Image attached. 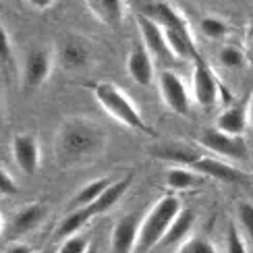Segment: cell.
Masks as SVG:
<instances>
[{
  "label": "cell",
  "instance_id": "cell-1",
  "mask_svg": "<svg viewBox=\"0 0 253 253\" xmlns=\"http://www.w3.org/2000/svg\"><path fill=\"white\" fill-rule=\"evenodd\" d=\"M52 147L60 168L89 166L106 152L108 133L89 117H69L58 125Z\"/></svg>",
  "mask_w": 253,
  "mask_h": 253
},
{
  "label": "cell",
  "instance_id": "cell-2",
  "mask_svg": "<svg viewBox=\"0 0 253 253\" xmlns=\"http://www.w3.org/2000/svg\"><path fill=\"white\" fill-rule=\"evenodd\" d=\"M141 13H145L150 19H154L156 23L164 29L168 46H170L176 60L178 58L181 60L199 58L191 25H189L187 17L176 6H172L170 2H152V4H147Z\"/></svg>",
  "mask_w": 253,
  "mask_h": 253
},
{
  "label": "cell",
  "instance_id": "cell-3",
  "mask_svg": "<svg viewBox=\"0 0 253 253\" xmlns=\"http://www.w3.org/2000/svg\"><path fill=\"white\" fill-rule=\"evenodd\" d=\"M91 96L96 98V102L104 108V112L112 117L117 123H121L126 129H133L141 135L147 137H156V129L152 125H147V121L143 119V114L139 112V108L135 106V102L126 96V93L117 85V83L110 81H96L89 85Z\"/></svg>",
  "mask_w": 253,
  "mask_h": 253
},
{
  "label": "cell",
  "instance_id": "cell-4",
  "mask_svg": "<svg viewBox=\"0 0 253 253\" xmlns=\"http://www.w3.org/2000/svg\"><path fill=\"white\" fill-rule=\"evenodd\" d=\"M181 210H183L181 199H178L174 193L162 195L158 199V202L147 210V214L143 216L135 253H147L158 243H162L168 228L172 224V220L176 218V214L181 212Z\"/></svg>",
  "mask_w": 253,
  "mask_h": 253
},
{
  "label": "cell",
  "instance_id": "cell-5",
  "mask_svg": "<svg viewBox=\"0 0 253 253\" xmlns=\"http://www.w3.org/2000/svg\"><path fill=\"white\" fill-rule=\"evenodd\" d=\"M220 83L214 75L212 67L199 56L193 60V71H191V93L193 100L199 108L210 110L220 102Z\"/></svg>",
  "mask_w": 253,
  "mask_h": 253
},
{
  "label": "cell",
  "instance_id": "cell-6",
  "mask_svg": "<svg viewBox=\"0 0 253 253\" xmlns=\"http://www.w3.org/2000/svg\"><path fill=\"white\" fill-rule=\"evenodd\" d=\"M199 145L216 154L218 158H226V160L245 162L249 158V145L243 137L228 135L218 129H206L199 137Z\"/></svg>",
  "mask_w": 253,
  "mask_h": 253
},
{
  "label": "cell",
  "instance_id": "cell-7",
  "mask_svg": "<svg viewBox=\"0 0 253 253\" xmlns=\"http://www.w3.org/2000/svg\"><path fill=\"white\" fill-rule=\"evenodd\" d=\"M54 62H56V52H52L50 48L29 50L23 60V69H21V81H23L25 89H36L44 85L50 77Z\"/></svg>",
  "mask_w": 253,
  "mask_h": 253
},
{
  "label": "cell",
  "instance_id": "cell-8",
  "mask_svg": "<svg viewBox=\"0 0 253 253\" xmlns=\"http://www.w3.org/2000/svg\"><path fill=\"white\" fill-rule=\"evenodd\" d=\"M158 89H160V98L168 110L187 117L189 108H191V93L181 75H176L174 71H162L158 75Z\"/></svg>",
  "mask_w": 253,
  "mask_h": 253
},
{
  "label": "cell",
  "instance_id": "cell-9",
  "mask_svg": "<svg viewBox=\"0 0 253 253\" xmlns=\"http://www.w3.org/2000/svg\"><path fill=\"white\" fill-rule=\"evenodd\" d=\"M137 27L141 34V44L150 50V54L156 60H164V62H176V56L172 54L168 40L164 36V29L156 23L154 19H150L145 13L137 15Z\"/></svg>",
  "mask_w": 253,
  "mask_h": 253
},
{
  "label": "cell",
  "instance_id": "cell-10",
  "mask_svg": "<svg viewBox=\"0 0 253 253\" xmlns=\"http://www.w3.org/2000/svg\"><path fill=\"white\" fill-rule=\"evenodd\" d=\"M10 152H13V160L19 166L21 172L36 174L42 166V150L36 135L31 133H17L10 143Z\"/></svg>",
  "mask_w": 253,
  "mask_h": 253
},
{
  "label": "cell",
  "instance_id": "cell-11",
  "mask_svg": "<svg viewBox=\"0 0 253 253\" xmlns=\"http://www.w3.org/2000/svg\"><path fill=\"white\" fill-rule=\"evenodd\" d=\"M91 60V46L85 38L67 36L56 50V62L65 71H79Z\"/></svg>",
  "mask_w": 253,
  "mask_h": 253
},
{
  "label": "cell",
  "instance_id": "cell-12",
  "mask_svg": "<svg viewBox=\"0 0 253 253\" xmlns=\"http://www.w3.org/2000/svg\"><path fill=\"white\" fill-rule=\"evenodd\" d=\"M141 222H143V218L139 214H126L114 224L112 233H110L112 253H135Z\"/></svg>",
  "mask_w": 253,
  "mask_h": 253
},
{
  "label": "cell",
  "instance_id": "cell-13",
  "mask_svg": "<svg viewBox=\"0 0 253 253\" xmlns=\"http://www.w3.org/2000/svg\"><path fill=\"white\" fill-rule=\"evenodd\" d=\"M48 218V208L40 202H34V204H25L21 206L17 212L10 218V222L6 224L8 230H10V237H23V235H29L38 230L44 220Z\"/></svg>",
  "mask_w": 253,
  "mask_h": 253
},
{
  "label": "cell",
  "instance_id": "cell-14",
  "mask_svg": "<svg viewBox=\"0 0 253 253\" xmlns=\"http://www.w3.org/2000/svg\"><path fill=\"white\" fill-rule=\"evenodd\" d=\"M91 17L108 29H119L126 17V0H85Z\"/></svg>",
  "mask_w": 253,
  "mask_h": 253
},
{
  "label": "cell",
  "instance_id": "cell-15",
  "mask_svg": "<svg viewBox=\"0 0 253 253\" xmlns=\"http://www.w3.org/2000/svg\"><path fill=\"white\" fill-rule=\"evenodd\" d=\"M125 65H126L129 77L137 83V85L147 87L154 81V56L150 54V50H147L143 44L129 50Z\"/></svg>",
  "mask_w": 253,
  "mask_h": 253
},
{
  "label": "cell",
  "instance_id": "cell-16",
  "mask_svg": "<svg viewBox=\"0 0 253 253\" xmlns=\"http://www.w3.org/2000/svg\"><path fill=\"white\" fill-rule=\"evenodd\" d=\"M193 170H197L204 176L216 178V181H222V183H243L247 178L245 172H241L237 166L220 160V158H216V156L199 158V160L193 164Z\"/></svg>",
  "mask_w": 253,
  "mask_h": 253
},
{
  "label": "cell",
  "instance_id": "cell-17",
  "mask_svg": "<svg viewBox=\"0 0 253 253\" xmlns=\"http://www.w3.org/2000/svg\"><path fill=\"white\" fill-rule=\"evenodd\" d=\"M247 125H249V110H247V106H237V104H233V106L224 108L216 117L214 129L222 131V133H228V135L243 137L245 131H247Z\"/></svg>",
  "mask_w": 253,
  "mask_h": 253
},
{
  "label": "cell",
  "instance_id": "cell-18",
  "mask_svg": "<svg viewBox=\"0 0 253 253\" xmlns=\"http://www.w3.org/2000/svg\"><path fill=\"white\" fill-rule=\"evenodd\" d=\"M112 183H114V178H110V176H102V178H96V181H89L87 185L79 187L77 191H75V195H73L69 208L71 210H81V208L93 206L100 199V195L106 191V189Z\"/></svg>",
  "mask_w": 253,
  "mask_h": 253
},
{
  "label": "cell",
  "instance_id": "cell-19",
  "mask_svg": "<svg viewBox=\"0 0 253 253\" xmlns=\"http://www.w3.org/2000/svg\"><path fill=\"white\" fill-rule=\"evenodd\" d=\"M129 185H131V178H119V181H114V183L106 189V191L100 195L98 202L93 204V206H89L91 216L96 218V216H102V214L110 212V210L125 197V193L129 191Z\"/></svg>",
  "mask_w": 253,
  "mask_h": 253
},
{
  "label": "cell",
  "instance_id": "cell-20",
  "mask_svg": "<svg viewBox=\"0 0 253 253\" xmlns=\"http://www.w3.org/2000/svg\"><path fill=\"white\" fill-rule=\"evenodd\" d=\"M91 212L89 208H81V210H71V212L65 216L58 222L56 230H54V237L58 241H65L69 237H75V235H81V230L87 226V222L91 220Z\"/></svg>",
  "mask_w": 253,
  "mask_h": 253
},
{
  "label": "cell",
  "instance_id": "cell-21",
  "mask_svg": "<svg viewBox=\"0 0 253 253\" xmlns=\"http://www.w3.org/2000/svg\"><path fill=\"white\" fill-rule=\"evenodd\" d=\"M193 224H195L193 210L183 208L181 212L176 214V218L172 220V224H170V228H168V233H166L162 243H166V245H181L183 241H187L189 235H191Z\"/></svg>",
  "mask_w": 253,
  "mask_h": 253
},
{
  "label": "cell",
  "instance_id": "cell-22",
  "mask_svg": "<svg viewBox=\"0 0 253 253\" xmlns=\"http://www.w3.org/2000/svg\"><path fill=\"white\" fill-rule=\"evenodd\" d=\"M199 183L202 178L197 176V170H189L185 166H172L166 170V185L172 191H189Z\"/></svg>",
  "mask_w": 253,
  "mask_h": 253
},
{
  "label": "cell",
  "instance_id": "cell-23",
  "mask_svg": "<svg viewBox=\"0 0 253 253\" xmlns=\"http://www.w3.org/2000/svg\"><path fill=\"white\" fill-rule=\"evenodd\" d=\"M156 156H158V158H164V160L176 162V164H195V162L199 160L193 150H189L187 145L178 143V141L166 143L162 150H158V152H156Z\"/></svg>",
  "mask_w": 253,
  "mask_h": 253
},
{
  "label": "cell",
  "instance_id": "cell-24",
  "mask_svg": "<svg viewBox=\"0 0 253 253\" xmlns=\"http://www.w3.org/2000/svg\"><path fill=\"white\" fill-rule=\"evenodd\" d=\"M199 31L210 38V40H222L228 34V27L222 19H216V17H204L202 23H199Z\"/></svg>",
  "mask_w": 253,
  "mask_h": 253
},
{
  "label": "cell",
  "instance_id": "cell-25",
  "mask_svg": "<svg viewBox=\"0 0 253 253\" xmlns=\"http://www.w3.org/2000/svg\"><path fill=\"white\" fill-rule=\"evenodd\" d=\"M174 253H216V247L204 237H189L176 247Z\"/></svg>",
  "mask_w": 253,
  "mask_h": 253
},
{
  "label": "cell",
  "instance_id": "cell-26",
  "mask_svg": "<svg viewBox=\"0 0 253 253\" xmlns=\"http://www.w3.org/2000/svg\"><path fill=\"white\" fill-rule=\"evenodd\" d=\"M91 247V241L85 235H75V237H69L60 243L56 253H87Z\"/></svg>",
  "mask_w": 253,
  "mask_h": 253
},
{
  "label": "cell",
  "instance_id": "cell-27",
  "mask_svg": "<svg viewBox=\"0 0 253 253\" xmlns=\"http://www.w3.org/2000/svg\"><path fill=\"white\" fill-rule=\"evenodd\" d=\"M218 60H220V65L226 67V69H239V67L245 65L243 52H241L237 46H224L222 50H220Z\"/></svg>",
  "mask_w": 253,
  "mask_h": 253
},
{
  "label": "cell",
  "instance_id": "cell-28",
  "mask_svg": "<svg viewBox=\"0 0 253 253\" xmlns=\"http://www.w3.org/2000/svg\"><path fill=\"white\" fill-rule=\"evenodd\" d=\"M226 253H247L245 239L235 224H230L226 233Z\"/></svg>",
  "mask_w": 253,
  "mask_h": 253
},
{
  "label": "cell",
  "instance_id": "cell-29",
  "mask_svg": "<svg viewBox=\"0 0 253 253\" xmlns=\"http://www.w3.org/2000/svg\"><path fill=\"white\" fill-rule=\"evenodd\" d=\"M237 216H239V224L245 228V233L249 235V239H253V204L241 202Z\"/></svg>",
  "mask_w": 253,
  "mask_h": 253
},
{
  "label": "cell",
  "instance_id": "cell-30",
  "mask_svg": "<svg viewBox=\"0 0 253 253\" xmlns=\"http://www.w3.org/2000/svg\"><path fill=\"white\" fill-rule=\"evenodd\" d=\"M17 191H19L17 181H15L13 176H10V172L2 166V168H0V193L6 195V197H10V195H15Z\"/></svg>",
  "mask_w": 253,
  "mask_h": 253
},
{
  "label": "cell",
  "instance_id": "cell-31",
  "mask_svg": "<svg viewBox=\"0 0 253 253\" xmlns=\"http://www.w3.org/2000/svg\"><path fill=\"white\" fill-rule=\"evenodd\" d=\"M0 58L8 67L13 65V44H10V36H8V29L2 27V42H0Z\"/></svg>",
  "mask_w": 253,
  "mask_h": 253
},
{
  "label": "cell",
  "instance_id": "cell-32",
  "mask_svg": "<svg viewBox=\"0 0 253 253\" xmlns=\"http://www.w3.org/2000/svg\"><path fill=\"white\" fill-rule=\"evenodd\" d=\"M4 253H36V251H34V247L27 245V243H21V241H13V243L6 247Z\"/></svg>",
  "mask_w": 253,
  "mask_h": 253
},
{
  "label": "cell",
  "instance_id": "cell-33",
  "mask_svg": "<svg viewBox=\"0 0 253 253\" xmlns=\"http://www.w3.org/2000/svg\"><path fill=\"white\" fill-rule=\"evenodd\" d=\"M25 2H27L31 8H34V10H38V13H44V10H48V8L54 6L56 0H25Z\"/></svg>",
  "mask_w": 253,
  "mask_h": 253
},
{
  "label": "cell",
  "instance_id": "cell-34",
  "mask_svg": "<svg viewBox=\"0 0 253 253\" xmlns=\"http://www.w3.org/2000/svg\"><path fill=\"white\" fill-rule=\"evenodd\" d=\"M247 110H249V121H251V125H253V96H251V100H249V104H247Z\"/></svg>",
  "mask_w": 253,
  "mask_h": 253
},
{
  "label": "cell",
  "instance_id": "cell-35",
  "mask_svg": "<svg viewBox=\"0 0 253 253\" xmlns=\"http://www.w3.org/2000/svg\"><path fill=\"white\" fill-rule=\"evenodd\" d=\"M36 253H54V251H50V249H42V251H36Z\"/></svg>",
  "mask_w": 253,
  "mask_h": 253
},
{
  "label": "cell",
  "instance_id": "cell-36",
  "mask_svg": "<svg viewBox=\"0 0 253 253\" xmlns=\"http://www.w3.org/2000/svg\"><path fill=\"white\" fill-rule=\"evenodd\" d=\"M87 253H98V251H96V247H93V245H91V247H89V251H87Z\"/></svg>",
  "mask_w": 253,
  "mask_h": 253
}]
</instances>
